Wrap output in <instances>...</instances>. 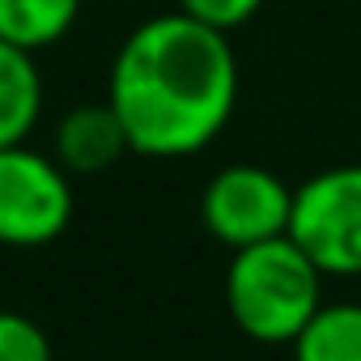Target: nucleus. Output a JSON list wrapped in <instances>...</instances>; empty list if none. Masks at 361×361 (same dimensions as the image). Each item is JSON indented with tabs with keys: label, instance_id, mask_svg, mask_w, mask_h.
<instances>
[{
	"label": "nucleus",
	"instance_id": "7ed1b4c3",
	"mask_svg": "<svg viewBox=\"0 0 361 361\" xmlns=\"http://www.w3.org/2000/svg\"><path fill=\"white\" fill-rule=\"evenodd\" d=\"M289 238L323 276H361V166H327L293 188Z\"/></svg>",
	"mask_w": 361,
	"mask_h": 361
},
{
	"label": "nucleus",
	"instance_id": "0eeeda50",
	"mask_svg": "<svg viewBox=\"0 0 361 361\" xmlns=\"http://www.w3.org/2000/svg\"><path fill=\"white\" fill-rule=\"evenodd\" d=\"M43 115V73L35 51L0 39V149L26 145Z\"/></svg>",
	"mask_w": 361,
	"mask_h": 361
},
{
	"label": "nucleus",
	"instance_id": "1a4fd4ad",
	"mask_svg": "<svg viewBox=\"0 0 361 361\" xmlns=\"http://www.w3.org/2000/svg\"><path fill=\"white\" fill-rule=\"evenodd\" d=\"M81 18V0H0V39L26 51L56 47Z\"/></svg>",
	"mask_w": 361,
	"mask_h": 361
},
{
	"label": "nucleus",
	"instance_id": "9b49d317",
	"mask_svg": "<svg viewBox=\"0 0 361 361\" xmlns=\"http://www.w3.org/2000/svg\"><path fill=\"white\" fill-rule=\"evenodd\" d=\"M178 9L196 22H204V26H217V30L230 35L264 9V0H178Z\"/></svg>",
	"mask_w": 361,
	"mask_h": 361
},
{
	"label": "nucleus",
	"instance_id": "f257e3e1",
	"mask_svg": "<svg viewBox=\"0 0 361 361\" xmlns=\"http://www.w3.org/2000/svg\"><path fill=\"white\" fill-rule=\"evenodd\" d=\"M106 102L140 157L170 161L209 149L238 106L230 35L183 9L140 22L115 51Z\"/></svg>",
	"mask_w": 361,
	"mask_h": 361
},
{
	"label": "nucleus",
	"instance_id": "f03ea898",
	"mask_svg": "<svg viewBox=\"0 0 361 361\" xmlns=\"http://www.w3.org/2000/svg\"><path fill=\"white\" fill-rule=\"evenodd\" d=\"M323 306L319 264L289 238L238 247L226 268V310L255 344H293Z\"/></svg>",
	"mask_w": 361,
	"mask_h": 361
},
{
	"label": "nucleus",
	"instance_id": "20e7f679",
	"mask_svg": "<svg viewBox=\"0 0 361 361\" xmlns=\"http://www.w3.org/2000/svg\"><path fill=\"white\" fill-rule=\"evenodd\" d=\"M73 221V174L30 145L0 149V247L35 251Z\"/></svg>",
	"mask_w": 361,
	"mask_h": 361
},
{
	"label": "nucleus",
	"instance_id": "6e6552de",
	"mask_svg": "<svg viewBox=\"0 0 361 361\" xmlns=\"http://www.w3.org/2000/svg\"><path fill=\"white\" fill-rule=\"evenodd\" d=\"M289 348L293 361H361V302H323Z\"/></svg>",
	"mask_w": 361,
	"mask_h": 361
},
{
	"label": "nucleus",
	"instance_id": "39448f33",
	"mask_svg": "<svg viewBox=\"0 0 361 361\" xmlns=\"http://www.w3.org/2000/svg\"><path fill=\"white\" fill-rule=\"evenodd\" d=\"M289 213H293V188L268 166L251 161L217 170L200 196L204 230L230 251L289 234Z\"/></svg>",
	"mask_w": 361,
	"mask_h": 361
},
{
	"label": "nucleus",
	"instance_id": "423d86ee",
	"mask_svg": "<svg viewBox=\"0 0 361 361\" xmlns=\"http://www.w3.org/2000/svg\"><path fill=\"white\" fill-rule=\"evenodd\" d=\"M128 153H132V145H128V132L111 102H81V106L64 111V119L56 123V136H51V157L68 174H102Z\"/></svg>",
	"mask_w": 361,
	"mask_h": 361
},
{
	"label": "nucleus",
	"instance_id": "9d476101",
	"mask_svg": "<svg viewBox=\"0 0 361 361\" xmlns=\"http://www.w3.org/2000/svg\"><path fill=\"white\" fill-rule=\"evenodd\" d=\"M0 361H56V353L30 314L0 310Z\"/></svg>",
	"mask_w": 361,
	"mask_h": 361
}]
</instances>
